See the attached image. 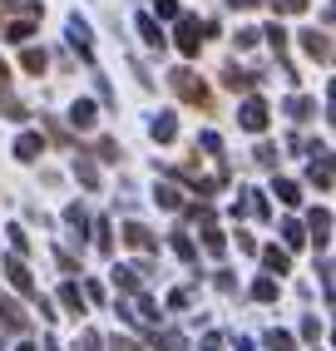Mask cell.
Wrapping results in <instances>:
<instances>
[{"instance_id": "1", "label": "cell", "mask_w": 336, "mask_h": 351, "mask_svg": "<svg viewBox=\"0 0 336 351\" xmlns=\"http://www.w3.org/2000/svg\"><path fill=\"white\" fill-rule=\"evenodd\" d=\"M243 124H248V129H262V124H267V109H262V104L252 99V104L243 109Z\"/></svg>"}, {"instance_id": "2", "label": "cell", "mask_w": 336, "mask_h": 351, "mask_svg": "<svg viewBox=\"0 0 336 351\" xmlns=\"http://www.w3.org/2000/svg\"><path fill=\"white\" fill-rule=\"evenodd\" d=\"M5 272H10V282H15L20 292H30V272L20 267V263H5Z\"/></svg>"}, {"instance_id": "3", "label": "cell", "mask_w": 336, "mask_h": 351, "mask_svg": "<svg viewBox=\"0 0 336 351\" xmlns=\"http://www.w3.org/2000/svg\"><path fill=\"white\" fill-rule=\"evenodd\" d=\"M35 154H40V138L25 134V138H20V158H35Z\"/></svg>"}, {"instance_id": "4", "label": "cell", "mask_w": 336, "mask_h": 351, "mask_svg": "<svg viewBox=\"0 0 336 351\" xmlns=\"http://www.w3.org/2000/svg\"><path fill=\"white\" fill-rule=\"evenodd\" d=\"M277 5H282V10H302V5H307V0H277Z\"/></svg>"}, {"instance_id": "5", "label": "cell", "mask_w": 336, "mask_h": 351, "mask_svg": "<svg viewBox=\"0 0 336 351\" xmlns=\"http://www.w3.org/2000/svg\"><path fill=\"white\" fill-rule=\"evenodd\" d=\"M25 351H30V346H25Z\"/></svg>"}]
</instances>
